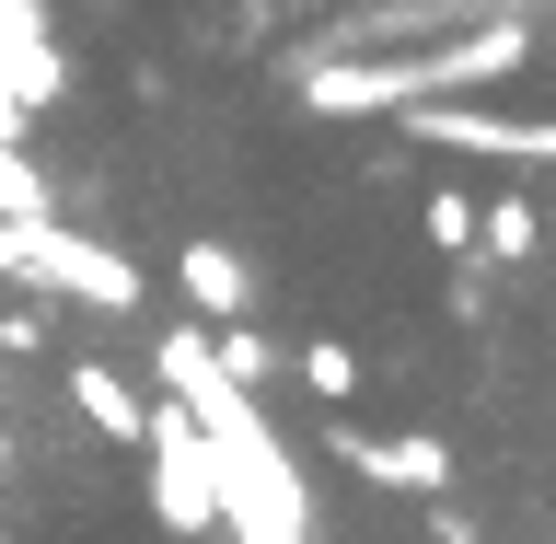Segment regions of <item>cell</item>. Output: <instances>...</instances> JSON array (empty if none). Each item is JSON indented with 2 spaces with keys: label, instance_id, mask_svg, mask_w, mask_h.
<instances>
[{
  "label": "cell",
  "instance_id": "cell-1",
  "mask_svg": "<svg viewBox=\"0 0 556 544\" xmlns=\"http://www.w3.org/2000/svg\"><path fill=\"white\" fill-rule=\"evenodd\" d=\"M24 290H47V302H70V313H116V325L139 313V267L116 243H93L70 208L59 220H24Z\"/></svg>",
  "mask_w": 556,
  "mask_h": 544
},
{
  "label": "cell",
  "instance_id": "cell-2",
  "mask_svg": "<svg viewBox=\"0 0 556 544\" xmlns=\"http://www.w3.org/2000/svg\"><path fill=\"white\" fill-rule=\"evenodd\" d=\"M406 128L429 139V151H486V163H556V116H486V104H406Z\"/></svg>",
  "mask_w": 556,
  "mask_h": 544
},
{
  "label": "cell",
  "instance_id": "cell-3",
  "mask_svg": "<svg viewBox=\"0 0 556 544\" xmlns=\"http://www.w3.org/2000/svg\"><path fill=\"white\" fill-rule=\"evenodd\" d=\"M337 464L348 476H371V486H394V498H441L452 486V441H429V429H337Z\"/></svg>",
  "mask_w": 556,
  "mask_h": 544
},
{
  "label": "cell",
  "instance_id": "cell-4",
  "mask_svg": "<svg viewBox=\"0 0 556 544\" xmlns=\"http://www.w3.org/2000/svg\"><path fill=\"white\" fill-rule=\"evenodd\" d=\"M59 394H70V417H81L93 441L139 452V429H151V394H139L128 371H104V359H70V371H59Z\"/></svg>",
  "mask_w": 556,
  "mask_h": 544
},
{
  "label": "cell",
  "instance_id": "cell-5",
  "mask_svg": "<svg viewBox=\"0 0 556 544\" xmlns=\"http://www.w3.org/2000/svg\"><path fill=\"white\" fill-rule=\"evenodd\" d=\"M174 290L198 302V325H232V313H255V267H243L232 243H186V255H174Z\"/></svg>",
  "mask_w": 556,
  "mask_h": 544
},
{
  "label": "cell",
  "instance_id": "cell-6",
  "mask_svg": "<svg viewBox=\"0 0 556 544\" xmlns=\"http://www.w3.org/2000/svg\"><path fill=\"white\" fill-rule=\"evenodd\" d=\"M464 255L533 267V255H545V208H533V198H486V208H476V243H464Z\"/></svg>",
  "mask_w": 556,
  "mask_h": 544
},
{
  "label": "cell",
  "instance_id": "cell-7",
  "mask_svg": "<svg viewBox=\"0 0 556 544\" xmlns=\"http://www.w3.org/2000/svg\"><path fill=\"white\" fill-rule=\"evenodd\" d=\"M0 220H59L47 163H24V139H0Z\"/></svg>",
  "mask_w": 556,
  "mask_h": 544
},
{
  "label": "cell",
  "instance_id": "cell-8",
  "mask_svg": "<svg viewBox=\"0 0 556 544\" xmlns=\"http://www.w3.org/2000/svg\"><path fill=\"white\" fill-rule=\"evenodd\" d=\"M290 371L313 382V406H348V394H359V347H337V337H313V347H290Z\"/></svg>",
  "mask_w": 556,
  "mask_h": 544
},
{
  "label": "cell",
  "instance_id": "cell-9",
  "mask_svg": "<svg viewBox=\"0 0 556 544\" xmlns=\"http://www.w3.org/2000/svg\"><path fill=\"white\" fill-rule=\"evenodd\" d=\"M47 290H35V302H0V359H47V337H59V325H47Z\"/></svg>",
  "mask_w": 556,
  "mask_h": 544
},
{
  "label": "cell",
  "instance_id": "cell-10",
  "mask_svg": "<svg viewBox=\"0 0 556 544\" xmlns=\"http://www.w3.org/2000/svg\"><path fill=\"white\" fill-rule=\"evenodd\" d=\"M417 208H429V243H441V255L476 243V198H452V186H441V198H417Z\"/></svg>",
  "mask_w": 556,
  "mask_h": 544
},
{
  "label": "cell",
  "instance_id": "cell-11",
  "mask_svg": "<svg viewBox=\"0 0 556 544\" xmlns=\"http://www.w3.org/2000/svg\"><path fill=\"white\" fill-rule=\"evenodd\" d=\"M0 290H24V220H0Z\"/></svg>",
  "mask_w": 556,
  "mask_h": 544
},
{
  "label": "cell",
  "instance_id": "cell-12",
  "mask_svg": "<svg viewBox=\"0 0 556 544\" xmlns=\"http://www.w3.org/2000/svg\"><path fill=\"white\" fill-rule=\"evenodd\" d=\"M163 544H243V533H232V521H220V533H163Z\"/></svg>",
  "mask_w": 556,
  "mask_h": 544
},
{
  "label": "cell",
  "instance_id": "cell-13",
  "mask_svg": "<svg viewBox=\"0 0 556 544\" xmlns=\"http://www.w3.org/2000/svg\"><path fill=\"white\" fill-rule=\"evenodd\" d=\"M0 464H12V417H0Z\"/></svg>",
  "mask_w": 556,
  "mask_h": 544
}]
</instances>
